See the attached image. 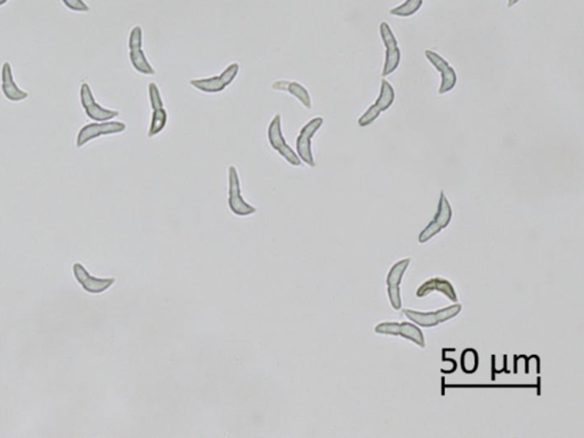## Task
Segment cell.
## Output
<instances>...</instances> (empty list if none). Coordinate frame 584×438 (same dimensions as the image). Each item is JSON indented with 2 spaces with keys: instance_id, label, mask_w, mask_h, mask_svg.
Instances as JSON below:
<instances>
[{
  "instance_id": "30bf717a",
  "label": "cell",
  "mask_w": 584,
  "mask_h": 438,
  "mask_svg": "<svg viewBox=\"0 0 584 438\" xmlns=\"http://www.w3.org/2000/svg\"><path fill=\"white\" fill-rule=\"evenodd\" d=\"M394 87L383 79L381 82V87H380V95L376 103L372 104L359 119L360 127H367L371 124H374V120L379 118L381 112L387 111L394 104Z\"/></svg>"
},
{
  "instance_id": "7c38bea8",
  "label": "cell",
  "mask_w": 584,
  "mask_h": 438,
  "mask_svg": "<svg viewBox=\"0 0 584 438\" xmlns=\"http://www.w3.org/2000/svg\"><path fill=\"white\" fill-rule=\"evenodd\" d=\"M148 98L152 106V118H151L150 128H148V136H157L166 127L168 121V113L163 106V97L160 94V89L154 82L148 85Z\"/></svg>"
},
{
  "instance_id": "ac0fdd59",
  "label": "cell",
  "mask_w": 584,
  "mask_h": 438,
  "mask_svg": "<svg viewBox=\"0 0 584 438\" xmlns=\"http://www.w3.org/2000/svg\"><path fill=\"white\" fill-rule=\"evenodd\" d=\"M1 91L4 96L11 102H22L29 97L27 91H22L14 82L12 67L8 62H5L1 67Z\"/></svg>"
},
{
  "instance_id": "2e32d148",
  "label": "cell",
  "mask_w": 584,
  "mask_h": 438,
  "mask_svg": "<svg viewBox=\"0 0 584 438\" xmlns=\"http://www.w3.org/2000/svg\"><path fill=\"white\" fill-rule=\"evenodd\" d=\"M425 55L427 60L433 64V67L438 72H440V76H442V82H440L438 93L443 95L451 91L455 87V85H457V82H458V76H457L455 70L450 65L449 62L445 58H443L440 54H437V53L433 52V51L427 49Z\"/></svg>"
},
{
  "instance_id": "ffe728a7",
  "label": "cell",
  "mask_w": 584,
  "mask_h": 438,
  "mask_svg": "<svg viewBox=\"0 0 584 438\" xmlns=\"http://www.w3.org/2000/svg\"><path fill=\"white\" fill-rule=\"evenodd\" d=\"M424 5V0H405V3L400 6L391 9V15L398 16V18H410L419 12Z\"/></svg>"
},
{
  "instance_id": "9c48e42d",
  "label": "cell",
  "mask_w": 584,
  "mask_h": 438,
  "mask_svg": "<svg viewBox=\"0 0 584 438\" xmlns=\"http://www.w3.org/2000/svg\"><path fill=\"white\" fill-rule=\"evenodd\" d=\"M129 46V58L134 69L137 72L142 73L145 76H154L155 70L148 63V58L145 56L143 46V30L142 27L136 25L132 29L128 40Z\"/></svg>"
},
{
  "instance_id": "e0dca14e",
  "label": "cell",
  "mask_w": 584,
  "mask_h": 438,
  "mask_svg": "<svg viewBox=\"0 0 584 438\" xmlns=\"http://www.w3.org/2000/svg\"><path fill=\"white\" fill-rule=\"evenodd\" d=\"M434 291L443 293L451 302H458V295H457L455 287L452 285L449 280L443 278H431L424 282L417 290V297L424 298V297L428 296L429 293L434 292Z\"/></svg>"
},
{
  "instance_id": "52a82bcc",
  "label": "cell",
  "mask_w": 584,
  "mask_h": 438,
  "mask_svg": "<svg viewBox=\"0 0 584 438\" xmlns=\"http://www.w3.org/2000/svg\"><path fill=\"white\" fill-rule=\"evenodd\" d=\"M452 215H453V212H452L451 203H450L445 193L442 191L440 201H438V208H437L434 219L428 224L427 226L425 227V230L420 233L419 242L426 243V242L433 239L440 231L449 226L452 221Z\"/></svg>"
},
{
  "instance_id": "7402d4cb",
  "label": "cell",
  "mask_w": 584,
  "mask_h": 438,
  "mask_svg": "<svg viewBox=\"0 0 584 438\" xmlns=\"http://www.w3.org/2000/svg\"><path fill=\"white\" fill-rule=\"evenodd\" d=\"M62 1L70 11H73V12H89V6L84 3V0H62Z\"/></svg>"
},
{
  "instance_id": "4fadbf2b",
  "label": "cell",
  "mask_w": 584,
  "mask_h": 438,
  "mask_svg": "<svg viewBox=\"0 0 584 438\" xmlns=\"http://www.w3.org/2000/svg\"><path fill=\"white\" fill-rule=\"evenodd\" d=\"M80 102H82V108H84L88 118L96 121V122L110 121L111 119L117 118L120 115L115 110L106 109V108H103L97 103L95 97H94L93 91H91V88L89 87L87 82H84L82 87H80Z\"/></svg>"
},
{
  "instance_id": "9a60e30c",
  "label": "cell",
  "mask_w": 584,
  "mask_h": 438,
  "mask_svg": "<svg viewBox=\"0 0 584 438\" xmlns=\"http://www.w3.org/2000/svg\"><path fill=\"white\" fill-rule=\"evenodd\" d=\"M72 271L73 276L78 282L79 285L86 292L91 293V295H100V293L106 292L108 289H110L115 283V278H101L91 276L87 269H84V265L80 263L73 264Z\"/></svg>"
},
{
  "instance_id": "277c9868",
  "label": "cell",
  "mask_w": 584,
  "mask_h": 438,
  "mask_svg": "<svg viewBox=\"0 0 584 438\" xmlns=\"http://www.w3.org/2000/svg\"><path fill=\"white\" fill-rule=\"evenodd\" d=\"M229 207L231 212L239 217H247L257 212L256 207L251 206L242 197L238 169L233 165L229 167Z\"/></svg>"
},
{
  "instance_id": "44dd1931",
  "label": "cell",
  "mask_w": 584,
  "mask_h": 438,
  "mask_svg": "<svg viewBox=\"0 0 584 438\" xmlns=\"http://www.w3.org/2000/svg\"><path fill=\"white\" fill-rule=\"evenodd\" d=\"M477 364H478V357H477L476 352L473 349H468V351L464 352V355H462L464 371L469 372V373L476 371Z\"/></svg>"
},
{
  "instance_id": "603a6c76",
  "label": "cell",
  "mask_w": 584,
  "mask_h": 438,
  "mask_svg": "<svg viewBox=\"0 0 584 438\" xmlns=\"http://www.w3.org/2000/svg\"><path fill=\"white\" fill-rule=\"evenodd\" d=\"M521 0H508V7L512 8V6H515L516 4L519 3Z\"/></svg>"
},
{
  "instance_id": "3957f363",
  "label": "cell",
  "mask_w": 584,
  "mask_h": 438,
  "mask_svg": "<svg viewBox=\"0 0 584 438\" xmlns=\"http://www.w3.org/2000/svg\"><path fill=\"white\" fill-rule=\"evenodd\" d=\"M323 124H324V119L322 117L310 119L307 124L301 128L298 137L296 139V150H297L296 153L298 155L301 162H305L310 168L317 166L313 151H312V139L319 131V128L322 127Z\"/></svg>"
},
{
  "instance_id": "d6986e66",
  "label": "cell",
  "mask_w": 584,
  "mask_h": 438,
  "mask_svg": "<svg viewBox=\"0 0 584 438\" xmlns=\"http://www.w3.org/2000/svg\"><path fill=\"white\" fill-rule=\"evenodd\" d=\"M272 88L274 91L289 93L290 95L296 97L306 109L312 108V97H310V91H307V88H305L299 82H289V80H277V82H273Z\"/></svg>"
},
{
  "instance_id": "ba28073f",
  "label": "cell",
  "mask_w": 584,
  "mask_h": 438,
  "mask_svg": "<svg viewBox=\"0 0 584 438\" xmlns=\"http://www.w3.org/2000/svg\"><path fill=\"white\" fill-rule=\"evenodd\" d=\"M380 36L386 47V60L383 64V77L389 76L395 72L401 63V49L398 47V39L393 32L392 27L387 22L380 23Z\"/></svg>"
},
{
  "instance_id": "cb8c5ba5",
  "label": "cell",
  "mask_w": 584,
  "mask_h": 438,
  "mask_svg": "<svg viewBox=\"0 0 584 438\" xmlns=\"http://www.w3.org/2000/svg\"><path fill=\"white\" fill-rule=\"evenodd\" d=\"M7 1H8V0H0V6H3V5H5V4L7 3Z\"/></svg>"
},
{
  "instance_id": "8fae6325",
  "label": "cell",
  "mask_w": 584,
  "mask_h": 438,
  "mask_svg": "<svg viewBox=\"0 0 584 438\" xmlns=\"http://www.w3.org/2000/svg\"><path fill=\"white\" fill-rule=\"evenodd\" d=\"M126 128V124L120 122V121L110 120L86 124L82 129L79 130L78 136H77V146L82 148L88 142H91V139L104 136V135L124 133Z\"/></svg>"
},
{
  "instance_id": "7a4b0ae2",
  "label": "cell",
  "mask_w": 584,
  "mask_h": 438,
  "mask_svg": "<svg viewBox=\"0 0 584 438\" xmlns=\"http://www.w3.org/2000/svg\"><path fill=\"white\" fill-rule=\"evenodd\" d=\"M268 142L271 144L273 150L279 153L288 164L293 167H300L301 160L298 155L292 150L291 146L286 143L282 133V119L281 115H275L267 129Z\"/></svg>"
},
{
  "instance_id": "5b68a950",
  "label": "cell",
  "mask_w": 584,
  "mask_h": 438,
  "mask_svg": "<svg viewBox=\"0 0 584 438\" xmlns=\"http://www.w3.org/2000/svg\"><path fill=\"white\" fill-rule=\"evenodd\" d=\"M374 333L378 335H398L407 339L410 342L418 344L419 347H426L425 335L420 328L412 322H383L374 328Z\"/></svg>"
},
{
  "instance_id": "5bb4252c",
  "label": "cell",
  "mask_w": 584,
  "mask_h": 438,
  "mask_svg": "<svg viewBox=\"0 0 584 438\" xmlns=\"http://www.w3.org/2000/svg\"><path fill=\"white\" fill-rule=\"evenodd\" d=\"M410 264H411L410 258L398 260V263H395L392 269H389L387 280H386L389 302H391L393 309H396V311H400L402 309V296L400 285H401L402 278L407 272Z\"/></svg>"
},
{
  "instance_id": "8992f818",
  "label": "cell",
  "mask_w": 584,
  "mask_h": 438,
  "mask_svg": "<svg viewBox=\"0 0 584 438\" xmlns=\"http://www.w3.org/2000/svg\"><path fill=\"white\" fill-rule=\"evenodd\" d=\"M239 71H240V65L238 63L229 64V67H226L220 76L211 77V78L193 79L190 84L198 91H203V93H208V94L220 93L234 82L235 78L238 77Z\"/></svg>"
},
{
  "instance_id": "6da1fadb",
  "label": "cell",
  "mask_w": 584,
  "mask_h": 438,
  "mask_svg": "<svg viewBox=\"0 0 584 438\" xmlns=\"http://www.w3.org/2000/svg\"><path fill=\"white\" fill-rule=\"evenodd\" d=\"M462 305L455 302V305L449 306L445 309H437L434 311H419L414 309H403V314L411 322L421 328H434L436 326L447 322L460 314Z\"/></svg>"
}]
</instances>
